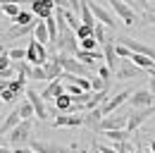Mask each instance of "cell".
<instances>
[{
	"label": "cell",
	"mask_w": 155,
	"mask_h": 153,
	"mask_svg": "<svg viewBox=\"0 0 155 153\" xmlns=\"http://www.w3.org/2000/svg\"><path fill=\"white\" fill-rule=\"evenodd\" d=\"M48 48L43 46V43H38V41H29V46H26V62L31 65V67H43L45 62H48Z\"/></svg>",
	"instance_id": "obj_1"
},
{
	"label": "cell",
	"mask_w": 155,
	"mask_h": 153,
	"mask_svg": "<svg viewBox=\"0 0 155 153\" xmlns=\"http://www.w3.org/2000/svg\"><path fill=\"white\" fill-rule=\"evenodd\" d=\"M7 141L15 144L17 148H19V146H26V141H31V120H26V122L21 120L19 124L7 134Z\"/></svg>",
	"instance_id": "obj_2"
},
{
	"label": "cell",
	"mask_w": 155,
	"mask_h": 153,
	"mask_svg": "<svg viewBox=\"0 0 155 153\" xmlns=\"http://www.w3.org/2000/svg\"><path fill=\"white\" fill-rule=\"evenodd\" d=\"M110 7H112V12H115V17H119L127 26H131V24L138 22V15L129 7V2H124V0H110Z\"/></svg>",
	"instance_id": "obj_3"
},
{
	"label": "cell",
	"mask_w": 155,
	"mask_h": 153,
	"mask_svg": "<svg viewBox=\"0 0 155 153\" xmlns=\"http://www.w3.org/2000/svg\"><path fill=\"white\" fill-rule=\"evenodd\" d=\"M58 60H60V65H62V72L74 74V76H88V67H86V65H81L77 57H72V55H60V53H58Z\"/></svg>",
	"instance_id": "obj_4"
},
{
	"label": "cell",
	"mask_w": 155,
	"mask_h": 153,
	"mask_svg": "<svg viewBox=\"0 0 155 153\" xmlns=\"http://www.w3.org/2000/svg\"><path fill=\"white\" fill-rule=\"evenodd\" d=\"M88 7H91V12H93L96 22L105 24V26H110V29H115V26H117V17L110 12V10H105L103 5H98V2H93V0H88Z\"/></svg>",
	"instance_id": "obj_5"
},
{
	"label": "cell",
	"mask_w": 155,
	"mask_h": 153,
	"mask_svg": "<svg viewBox=\"0 0 155 153\" xmlns=\"http://www.w3.org/2000/svg\"><path fill=\"white\" fill-rule=\"evenodd\" d=\"M127 120H129V115H107V117H103L100 120V127H98V132H112V129H127Z\"/></svg>",
	"instance_id": "obj_6"
},
{
	"label": "cell",
	"mask_w": 155,
	"mask_h": 153,
	"mask_svg": "<svg viewBox=\"0 0 155 153\" xmlns=\"http://www.w3.org/2000/svg\"><path fill=\"white\" fill-rule=\"evenodd\" d=\"M29 148L36 153H77L74 148H67V146L53 144V141H29Z\"/></svg>",
	"instance_id": "obj_7"
},
{
	"label": "cell",
	"mask_w": 155,
	"mask_h": 153,
	"mask_svg": "<svg viewBox=\"0 0 155 153\" xmlns=\"http://www.w3.org/2000/svg\"><path fill=\"white\" fill-rule=\"evenodd\" d=\"M131 93H134V91H119V93H115L112 98H107V100H105V103L100 105V110H103V117L112 115L117 108H119V105H124V103H127V100L131 98Z\"/></svg>",
	"instance_id": "obj_8"
},
{
	"label": "cell",
	"mask_w": 155,
	"mask_h": 153,
	"mask_svg": "<svg viewBox=\"0 0 155 153\" xmlns=\"http://www.w3.org/2000/svg\"><path fill=\"white\" fill-rule=\"evenodd\" d=\"M53 127H84V113H60L53 120Z\"/></svg>",
	"instance_id": "obj_9"
},
{
	"label": "cell",
	"mask_w": 155,
	"mask_h": 153,
	"mask_svg": "<svg viewBox=\"0 0 155 153\" xmlns=\"http://www.w3.org/2000/svg\"><path fill=\"white\" fill-rule=\"evenodd\" d=\"M31 12L36 19H48L55 15V2L53 0H31Z\"/></svg>",
	"instance_id": "obj_10"
},
{
	"label": "cell",
	"mask_w": 155,
	"mask_h": 153,
	"mask_svg": "<svg viewBox=\"0 0 155 153\" xmlns=\"http://www.w3.org/2000/svg\"><path fill=\"white\" fill-rule=\"evenodd\" d=\"M119 43H124L131 53H138V55H146L150 57V60H155V48L153 46H146V43H141V41H136V38H119Z\"/></svg>",
	"instance_id": "obj_11"
},
{
	"label": "cell",
	"mask_w": 155,
	"mask_h": 153,
	"mask_svg": "<svg viewBox=\"0 0 155 153\" xmlns=\"http://www.w3.org/2000/svg\"><path fill=\"white\" fill-rule=\"evenodd\" d=\"M129 105H131L134 110H141V108H153V93H150L148 89H138V91L131 93Z\"/></svg>",
	"instance_id": "obj_12"
},
{
	"label": "cell",
	"mask_w": 155,
	"mask_h": 153,
	"mask_svg": "<svg viewBox=\"0 0 155 153\" xmlns=\"http://www.w3.org/2000/svg\"><path fill=\"white\" fill-rule=\"evenodd\" d=\"M153 115V108H141V110H134V113L129 115V120H127V132L129 134H134L148 117Z\"/></svg>",
	"instance_id": "obj_13"
},
{
	"label": "cell",
	"mask_w": 155,
	"mask_h": 153,
	"mask_svg": "<svg viewBox=\"0 0 155 153\" xmlns=\"http://www.w3.org/2000/svg\"><path fill=\"white\" fill-rule=\"evenodd\" d=\"M26 98H29V103L34 105V115H36L38 120H45V117H48V108H45V100L41 98L38 91H34V89H26Z\"/></svg>",
	"instance_id": "obj_14"
},
{
	"label": "cell",
	"mask_w": 155,
	"mask_h": 153,
	"mask_svg": "<svg viewBox=\"0 0 155 153\" xmlns=\"http://www.w3.org/2000/svg\"><path fill=\"white\" fill-rule=\"evenodd\" d=\"M117 79H138L143 74V70H138L131 60H119V67H117Z\"/></svg>",
	"instance_id": "obj_15"
},
{
	"label": "cell",
	"mask_w": 155,
	"mask_h": 153,
	"mask_svg": "<svg viewBox=\"0 0 155 153\" xmlns=\"http://www.w3.org/2000/svg\"><path fill=\"white\" fill-rule=\"evenodd\" d=\"M43 70H45V81H55V79L62 76V65L58 60V53H53L48 57V62L43 65Z\"/></svg>",
	"instance_id": "obj_16"
},
{
	"label": "cell",
	"mask_w": 155,
	"mask_h": 153,
	"mask_svg": "<svg viewBox=\"0 0 155 153\" xmlns=\"http://www.w3.org/2000/svg\"><path fill=\"white\" fill-rule=\"evenodd\" d=\"M103 60H105V65L112 70V74L117 72V67H119V57H117V50H115V41H107L105 46H103Z\"/></svg>",
	"instance_id": "obj_17"
},
{
	"label": "cell",
	"mask_w": 155,
	"mask_h": 153,
	"mask_svg": "<svg viewBox=\"0 0 155 153\" xmlns=\"http://www.w3.org/2000/svg\"><path fill=\"white\" fill-rule=\"evenodd\" d=\"M62 93H64V84H62V79H55V81H48V86L41 91V98L43 100H55Z\"/></svg>",
	"instance_id": "obj_18"
},
{
	"label": "cell",
	"mask_w": 155,
	"mask_h": 153,
	"mask_svg": "<svg viewBox=\"0 0 155 153\" xmlns=\"http://www.w3.org/2000/svg\"><path fill=\"white\" fill-rule=\"evenodd\" d=\"M36 24H38V19H36V22H31V24H24V26H15V24H12V29H7L5 38H7V41H12V38H24V36H29V34H34Z\"/></svg>",
	"instance_id": "obj_19"
},
{
	"label": "cell",
	"mask_w": 155,
	"mask_h": 153,
	"mask_svg": "<svg viewBox=\"0 0 155 153\" xmlns=\"http://www.w3.org/2000/svg\"><path fill=\"white\" fill-rule=\"evenodd\" d=\"M100 120H103V110H100V108L88 110V113H84V127H86V129H91V132H98Z\"/></svg>",
	"instance_id": "obj_20"
},
{
	"label": "cell",
	"mask_w": 155,
	"mask_h": 153,
	"mask_svg": "<svg viewBox=\"0 0 155 153\" xmlns=\"http://www.w3.org/2000/svg\"><path fill=\"white\" fill-rule=\"evenodd\" d=\"M19 122H21V117H19V113H17V108H15L12 113H10L7 117H5V122L0 124V136H5V134H10L12 129H15V127H17V124H19Z\"/></svg>",
	"instance_id": "obj_21"
},
{
	"label": "cell",
	"mask_w": 155,
	"mask_h": 153,
	"mask_svg": "<svg viewBox=\"0 0 155 153\" xmlns=\"http://www.w3.org/2000/svg\"><path fill=\"white\" fill-rule=\"evenodd\" d=\"M7 89L17 96V98H19V96H24V93H26V76H24V74H17L12 81H10V84H7Z\"/></svg>",
	"instance_id": "obj_22"
},
{
	"label": "cell",
	"mask_w": 155,
	"mask_h": 153,
	"mask_svg": "<svg viewBox=\"0 0 155 153\" xmlns=\"http://www.w3.org/2000/svg\"><path fill=\"white\" fill-rule=\"evenodd\" d=\"M34 41H38V43H50V36H48V29H45V22L38 19V24H36V29H34Z\"/></svg>",
	"instance_id": "obj_23"
},
{
	"label": "cell",
	"mask_w": 155,
	"mask_h": 153,
	"mask_svg": "<svg viewBox=\"0 0 155 153\" xmlns=\"http://www.w3.org/2000/svg\"><path fill=\"white\" fill-rule=\"evenodd\" d=\"M72 105H74V100H72V96H67V93H62V96L55 98V108H58L60 113H69Z\"/></svg>",
	"instance_id": "obj_24"
},
{
	"label": "cell",
	"mask_w": 155,
	"mask_h": 153,
	"mask_svg": "<svg viewBox=\"0 0 155 153\" xmlns=\"http://www.w3.org/2000/svg\"><path fill=\"white\" fill-rule=\"evenodd\" d=\"M103 136H105V139H110L112 144H117V141H129V136H131V134L127 132V129H112V132H103Z\"/></svg>",
	"instance_id": "obj_25"
},
{
	"label": "cell",
	"mask_w": 155,
	"mask_h": 153,
	"mask_svg": "<svg viewBox=\"0 0 155 153\" xmlns=\"http://www.w3.org/2000/svg\"><path fill=\"white\" fill-rule=\"evenodd\" d=\"M17 113H19V117L24 120V122H26V120H31V117H36V115H34V105L29 103V98H26V100H21L19 105H17Z\"/></svg>",
	"instance_id": "obj_26"
},
{
	"label": "cell",
	"mask_w": 155,
	"mask_h": 153,
	"mask_svg": "<svg viewBox=\"0 0 155 153\" xmlns=\"http://www.w3.org/2000/svg\"><path fill=\"white\" fill-rule=\"evenodd\" d=\"M31 22H36L34 12H24V10H21L15 19H12V24H15V26H24V24H31Z\"/></svg>",
	"instance_id": "obj_27"
},
{
	"label": "cell",
	"mask_w": 155,
	"mask_h": 153,
	"mask_svg": "<svg viewBox=\"0 0 155 153\" xmlns=\"http://www.w3.org/2000/svg\"><path fill=\"white\" fill-rule=\"evenodd\" d=\"M64 22H67V26H69L72 31H77L79 26H81V19H79V15H74L72 10H64Z\"/></svg>",
	"instance_id": "obj_28"
},
{
	"label": "cell",
	"mask_w": 155,
	"mask_h": 153,
	"mask_svg": "<svg viewBox=\"0 0 155 153\" xmlns=\"http://www.w3.org/2000/svg\"><path fill=\"white\" fill-rule=\"evenodd\" d=\"M0 10H2V15L7 19H15L21 12V5H17V2H12V5H0Z\"/></svg>",
	"instance_id": "obj_29"
},
{
	"label": "cell",
	"mask_w": 155,
	"mask_h": 153,
	"mask_svg": "<svg viewBox=\"0 0 155 153\" xmlns=\"http://www.w3.org/2000/svg\"><path fill=\"white\" fill-rule=\"evenodd\" d=\"M93 38L98 41V46H105V43H107V38H105V24L98 22L96 26H93Z\"/></svg>",
	"instance_id": "obj_30"
},
{
	"label": "cell",
	"mask_w": 155,
	"mask_h": 153,
	"mask_svg": "<svg viewBox=\"0 0 155 153\" xmlns=\"http://www.w3.org/2000/svg\"><path fill=\"white\" fill-rule=\"evenodd\" d=\"M7 55H10L12 62H24V60H26V48H10Z\"/></svg>",
	"instance_id": "obj_31"
},
{
	"label": "cell",
	"mask_w": 155,
	"mask_h": 153,
	"mask_svg": "<svg viewBox=\"0 0 155 153\" xmlns=\"http://www.w3.org/2000/svg\"><path fill=\"white\" fill-rule=\"evenodd\" d=\"M26 79H34V81H45V70H43V67H29Z\"/></svg>",
	"instance_id": "obj_32"
},
{
	"label": "cell",
	"mask_w": 155,
	"mask_h": 153,
	"mask_svg": "<svg viewBox=\"0 0 155 153\" xmlns=\"http://www.w3.org/2000/svg\"><path fill=\"white\" fill-rule=\"evenodd\" d=\"M105 89H110V84H107V81H103L100 76H91V91H93V93L105 91Z\"/></svg>",
	"instance_id": "obj_33"
},
{
	"label": "cell",
	"mask_w": 155,
	"mask_h": 153,
	"mask_svg": "<svg viewBox=\"0 0 155 153\" xmlns=\"http://www.w3.org/2000/svg\"><path fill=\"white\" fill-rule=\"evenodd\" d=\"M115 50H117V57H119V60H129V57H131V50H129L124 43H119V41L115 43Z\"/></svg>",
	"instance_id": "obj_34"
},
{
	"label": "cell",
	"mask_w": 155,
	"mask_h": 153,
	"mask_svg": "<svg viewBox=\"0 0 155 153\" xmlns=\"http://www.w3.org/2000/svg\"><path fill=\"white\" fill-rule=\"evenodd\" d=\"M74 34H77L79 41H84V38H91V36H93V26H86V24H81V26H79Z\"/></svg>",
	"instance_id": "obj_35"
},
{
	"label": "cell",
	"mask_w": 155,
	"mask_h": 153,
	"mask_svg": "<svg viewBox=\"0 0 155 153\" xmlns=\"http://www.w3.org/2000/svg\"><path fill=\"white\" fill-rule=\"evenodd\" d=\"M79 48H81V50H96V48H98V41L93 36H91V38H84V41H79Z\"/></svg>",
	"instance_id": "obj_36"
},
{
	"label": "cell",
	"mask_w": 155,
	"mask_h": 153,
	"mask_svg": "<svg viewBox=\"0 0 155 153\" xmlns=\"http://www.w3.org/2000/svg\"><path fill=\"white\" fill-rule=\"evenodd\" d=\"M7 67H12V60H10L7 50H5V53H0V72H5Z\"/></svg>",
	"instance_id": "obj_37"
},
{
	"label": "cell",
	"mask_w": 155,
	"mask_h": 153,
	"mask_svg": "<svg viewBox=\"0 0 155 153\" xmlns=\"http://www.w3.org/2000/svg\"><path fill=\"white\" fill-rule=\"evenodd\" d=\"M98 76H100L103 81H107V84H110V76H112V70H110L107 65H103V67L98 70Z\"/></svg>",
	"instance_id": "obj_38"
},
{
	"label": "cell",
	"mask_w": 155,
	"mask_h": 153,
	"mask_svg": "<svg viewBox=\"0 0 155 153\" xmlns=\"http://www.w3.org/2000/svg\"><path fill=\"white\" fill-rule=\"evenodd\" d=\"M112 148H115L117 153H127V151H134L129 141H117V144H115V146H112Z\"/></svg>",
	"instance_id": "obj_39"
},
{
	"label": "cell",
	"mask_w": 155,
	"mask_h": 153,
	"mask_svg": "<svg viewBox=\"0 0 155 153\" xmlns=\"http://www.w3.org/2000/svg\"><path fill=\"white\" fill-rule=\"evenodd\" d=\"M0 98H2V100H5V103H12V100H15V98H17V96L12 93V91H10V89H5V91H0Z\"/></svg>",
	"instance_id": "obj_40"
},
{
	"label": "cell",
	"mask_w": 155,
	"mask_h": 153,
	"mask_svg": "<svg viewBox=\"0 0 155 153\" xmlns=\"http://www.w3.org/2000/svg\"><path fill=\"white\" fill-rule=\"evenodd\" d=\"M12 74H15V65H12V67H7L5 72H0V79H5V81H12Z\"/></svg>",
	"instance_id": "obj_41"
},
{
	"label": "cell",
	"mask_w": 155,
	"mask_h": 153,
	"mask_svg": "<svg viewBox=\"0 0 155 153\" xmlns=\"http://www.w3.org/2000/svg\"><path fill=\"white\" fill-rule=\"evenodd\" d=\"M96 148H98L100 153H117L112 146H105V144H96Z\"/></svg>",
	"instance_id": "obj_42"
},
{
	"label": "cell",
	"mask_w": 155,
	"mask_h": 153,
	"mask_svg": "<svg viewBox=\"0 0 155 153\" xmlns=\"http://www.w3.org/2000/svg\"><path fill=\"white\" fill-rule=\"evenodd\" d=\"M150 74V79H148V91L155 96V72H148Z\"/></svg>",
	"instance_id": "obj_43"
},
{
	"label": "cell",
	"mask_w": 155,
	"mask_h": 153,
	"mask_svg": "<svg viewBox=\"0 0 155 153\" xmlns=\"http://www.w3.org/2000/svg\"><path fill=\"white\" fill-rule=\"evenodd\" d=\"M53 2H55V7H62V10H69L67 0H53Z\"/></svg>",
	"instance_id": "obj_44"
},
{
	"label": "cell",
	"mask_w": 155,
	"mask_h": 153,
	"mask_svg": "<svg viewBox=\"0 0 155 153\" xmlns=\"http://www.w3.org/2000/svg\"><path fill=\"white\" fill-rule=\"evenodd\" d=\"M148 148H150V153H155V139H150V141H148Z\"/></svg>",
	"instance_id": "obj_45"
},
{
	"label": "cell",
	"mask_w": 155,
	"mask_h": 153,
	"mask_svg": "<svg viewBox=\"0 0 155 153\" xmlns=\"http://www.w3.org/2000/svg\"><path fill=\"white\" fill-rule=\"evenodd\" d=\"M7 84H10V81H5V79H0V91H5V89H7Z\"/></svg>",
	"instance_id": "obj_46"
},
{
	"label": "cell",
	"mask_w": 155,
	"mask_h": 153,
	"mask_svg": "<svg viewBox=\"0 0 155 153\" xmlns=\"http://www.w3.org/2000/svg\"><path fill=\"white\" fill-rule=\"evenodd\" d=\"M5 141H7V139H5V136H0V146H5Z\"/></svg>",
	"instance_id": "obj_47"
},
{
	"label": "cell",
	"mask_w": 155,
	"mask_h": 153,
	"mask_svg": "<svg viewBox=\"0 0 155 153\" xmlns=\"http://www.w3.org/2000/svg\"><path fill=\"white\" fill-rule=\"evenodd\" d=\"M0 53H5V48H2V46H0Z\"/></svg>",
	"instance_id": "obj_48"
},
{
	"label": "cell",
	"mask_w": 155,
	"mask_h": 153,
	"mask_svg": "<svg viewBox=\"0 0 155 153\" xmlns=\"http://www.w3.org/2000/svg\"><path fill=\"white\" fill-rule=\"evenodd\" d=\"M127 153H136V151H127Z\"/></svg>",
	"instance_id": "obj_49"
},
{
	"label": "cell",
	"mask_w": 155,
	"mask_h": 153,
	"mask_svg": "<svg viewBox=\"0 0 155 153\" xmlns=\"http://www.w3.org/2000/svg\"><path fill=\"white\" fill-rule=\"evenodd\" d=\"M34 153H36V151H34Z\"/></svg>",
	"instance_id": "obj_50"
}]
</instances>
